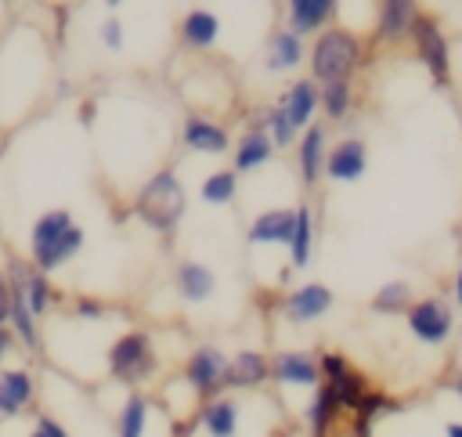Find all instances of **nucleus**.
<instances>
[{"mask_svg":"<svg viewBox=\"0 0 462 437\" xmlns=\"http://www.w3.org/2000/svg\"><path fill=\"white\" fill-rule=\"evenodd\" d=\"M357 65H361V40L350 29L332 25L325 33H318V40L310 47V72L318 83L350 79Z\"/></svg>","mask_w":462,"mask_h":437,"instance_id":"1","label":"nucleus"},{"mask_svg":"<svg viewBox=\"0 0 462 437\" xmlns=\"http://www.w3.org/2000/svg\"><path fill=\"white\" fill-rule=\"evenodd\" d=\"M137 217L155 228V231H170L177 228L180 213H184V191H180V181L173 170H159L144 181V188L137 191V202H134Z\"/></svg>","mask_w":462,"mask_h":437,"instance_id":"2","label":"nucleus"},{"mask_svg":"<svg viewBox=\"0 0 462 437\" xmlns=\"http://www.w3.org/2000/svg\"><path fill=\"white\" fill-rule=\"evenodd\" d=\"M408 40H411V47H415V58L426 65L430 79H433L437 87H448V83H451V43H448V36H444V29H440V18L419 7Z\"/></svg>","mask_w":462,"mask_h":437,"instance_id":"3","label":"nucleus"},{"mask_svg":"<svg viewBox=\"0 0 462 437\" xmlns=\"http://www.w3.org/2000/svg\"><path fill=\"white\" fill-rule=\"evenodd\" d=\"M108 368H112L116 379L134 383V386L144 383V379H152L155 368H159V358H155V350H152V336L141 332V329L123 332V336L108 347Z\"/></svg>","mask_w":462,"mask_h":437,"instance_id":"4","label":"nucleus"},{"mask_svg":"<svg viewBox=\"0 0 462 437\" xmlns=\"http://www.w3.org/2000/svg\"><path fill=\"white\" fill-rule=\"evenodd\" d=\"M408 332L426 347H444L455 332V307L444 296H422L408 307Z\"/></svg>","mask_w":462,"mask_h":437,"instance_id":"5","label":"nucleus"},{"mask_svg":"<svg viewBox=\"0 0 462 437\" xmlns=\"http://www.w3.org/2000/svg\"><path fill=\"white\" fill-rule=\"evenodd\" d=\"M368 170V144L361 137H343L328 148L325 155V173L339 184H350V181H361Z\"/></svg>","mask_w":462,"mask_h":437,"instance_id":"6","label":"nucleus"},{"mask_svg":"<svg viewBox=\"0 0 462 437\" xmlns=\"http://www.w3.org/2000/svg\"><path fill=\"white\" fill-rule=\"evenodd\" d=\"M332 289L328 285H321V282H307V285H300V289H292L289 296H285V314L292 318V321H318L321 314H328L332 311Z\"/></svg>","mask_w":462,"mask_h":437,"instance_id":"7","label":"nucleus"},{"mask_svg":"<svg viewBox=\"0 0 462 437\" xmlns=\"http://www.w3.org/2000/svg\"><path fill=\"white\" fill-rule=\"evenodd\" d=\"M271 376L278 383H292V386H318L321 372H318V358L307 350H282L271 358Z\"/></svg>","mask_w":462,"mask_h":437,"instance_id":"8","label":"nucleus"},{"mask_svg":"<svg viewBox=\"0 0 462 437\" xmlns=\"http://www.w3.org/2000/svg\"><path fill=\"white\" fill-rule=\"evenodd\" d=\"M224 368H227V358H224L217 347H199V350L188 358V365H184V379H188L199 394H209V390H220Z\"/></svg>","mask_w":462,"mask_h":437,"instance_id":"9","label":"nucleus"},{"mask_svg":"<svg viewBox=\"0 0 462 437\" xmlns=\"http://www.w3.org/2000/svg\"><path fill=\"white\" fill-rule=\"evenodd\" d=\"M318 105H321L318 83H314V79H296V83L285 90V98H282L278 108L285 112V119H289L292 130H307V126H310V116L318 112Z\"/></svg>","mask_w":462,"mask_h":437,"instance_id":"10","label":"nucleus"},{"mask_svg":"<svg viewBox=\"0 0 462 437\" xmlns=\"http://www.w3.org/2000/svg\"><path fill=\"white\" fill-rule=\"evenodd\" d=\"M296 228V209H267L249 224V242L253 246H289Z\"/></svg>","mask_w":462,"mask_h":437,"instance_id":"11","label":"nucleus"},{"mask_svg":"<svg viewBox=\"0 0 462 437\" xmlns=\"http://www.w3.org/2000/svg\"><path fill=\"white\" fill-rule=\"evenodd\" d=\"M415 14H419V4H411V0H383L375 11V36L379 40H404L411 33Z\"/></svg>","mask_w":462,"mask_h":437,"instance_id":"12","label":"nucleus"},{"mask_svg":"<svg viewBox=\"0 0 462 437\" xmlns=\"http://www.w3.org/2000/svg\"><path fill=\"white\" fill-rule=\"evenodd\" d=\"M285 14H289V29L296 36L318 33V29L325 33V25L336 18V4L332 0H289Z\"/></svg>","mask_w":462,"mask_h":437,"instance_id":"13","label":"nucleus"},{"mask_svg":"<svg viewBox=\"0 0 462 437\" xmlns=\"http://www.w3.org/2000/svg\"><path fill=\"white\" fill-rule=\"evenodd\" d=\"M267 376H271V358H263L256 350H242V354L227 358L220 386H260Z\"/></svg>","mask_w":462,"mask_h":437,"instance_id":"14","label":"nucleus"},{"mask_svg":"<svg viewBox=\"0 0 462 437\" xmlns=\"http://www.w3.org/2000/svg\"><path fill=\"white\" fill-rule=\"evenodd\" d=\"M296 155H300V177H303V184H314L325 173V155H328V148H325V126L310 123L303 130V137H300V152Z\"/></svg>","mask_w":462,"mask_h":437,"instance_id":"15","label":"nucleus"},{"mask_svg":"<svg viewBox=\"0 0 462 437\" xmlns=\"http://www.w3.org/2000/svg\"><path fill=\"white\" fill-rule=\"evenodd\" d=\"M274 152V141L267 134V126H253L238 137V148H235V173H245V170H256L271 159Z\"/></svg>","mask_w":462,"mask_h":437,"instance_id":"16","label":"nucleus"},{"mask_svg":"<svg viewBox=\"0 0 462 437\" xmlns=\"http://www.w3.org/2000/svg\"><path fill=\"white\" fill-rule=\"evenodd\" d=\"M32 401V376L25 368H0V415H14Z\"/></svg>","mask_w":462,"mask_h":437,"instance_id":"17","label":"nucleus"},{"mask_svg":"<svg viewBox=\"0 0 462 437\" xmlns=\"http://www.w3.org/2000/svg\"><path fill=\"white\" fill-rule=\"evenodd\" d=\"M184 144L195 148V152L220 155V152H227V134H224V126H217L213 119L191 116V119L184 123Z\"/></svg>","mask_w":462,"mask_h":437,"instance_id":"18","label":"nucleus"},{"mask_svg":"<svg viewBox=\"0 0 462 437\" xmlns=\"http://www.w3.org/2000/svg\"><path fill=\"white\" fill-rule=\"evenodd\" d=\"M328 390H332V397H336V404L343 408V412H357L361 408V401L368 397V390H372V383H368V376L365 372H357L354 365L339 376V379H332V383H325Z\"/></svg>","mask_w":462,"mask_h":437,"instance_id":"19","label":"nucleus"},{"mask_svg":"<svg viewBox=\"0 0 462 437\" xmlns=\"http://www.w3.org/2000/svg\"><path fill=\"white\" fill-rule=\"evenodd\" d=\"M69 228H72L69 209H51V213H43V217L32 224V235H29V253H32V256H36V253H47L51 246H58V238H61Z\"/></svg>","mask_w":462,"mask_h":437,"instance_id":"20","label":"nucleus"},{"mask_svg":"<svg viewBox=\"0 0 462 437\" xmlns=\"http://www.w3.org/2000/svg\"><path fill=\"white\" fill-rule=\"evenodd\" d=\"M217 33H220V22H217V14L206 11V7L188 11L184 22H180V36H184L188 47H213V43H217Z\"/></svg>","mask_w":462,"mask_h":437,"instance_id":"21","label":"nucleus"},{"mask_svg":"<svg viewBox=\"0 0 462 437\" xmlns=\"http://www.w3.org/2000/svg\"><path fill=\"white\" fill-rule=\"evenodd\" d=\"M415 303V293H411V282L404 278H390L375 289L372 296V311L375 314H408V307Z\"/></svg>","mask_w":462,"mask_h":437,"instance_id":"22","label":"nucleus"},{"mask_svg":"<svg viewBox=\"0 0 462 437\" xmlns=\"http://www.w3.org/2000/svg\"><path fill=\"white\" fill-rule=\"evenodd\" d=\"M177 289H180L184 300L199 303V300H206V296L217 289V278H213V271H209L206 264L188 260V264H180V271H177Z\"/></svg>","mask_w":462,"mask_h":437,"instance_id":"23","label":"nucleus"},{"mask_svg":"<svg viewBox=\"0 0 462 437\" xmlns=\"http://www.w3.org/2000/svg\"><path fill=\"white\" fill-rule=\"evenodd\" d=\"M11 285V314H7V321H11V329L18 332V339L25 343V347H40V332H36V314L29 311V300H25V293H22V285H14V282H7Z\"/></svg>","mask_w":462,"mask_h":437,"instance_id":"24","label":"nucleus"},{"mask_svg":"<svg viewBox=\"0 0 462 437\" xmlns=\"http://www.w3.org/2000/svg\"><path fill=\"white\" fill-rule=\"evenodd\" d=\"M339 404H336V397H332V390L325 386V383H318V390H314V401H310V408H307V423H310V433L314 437H328L332 433V426H336V419H339Z\"/></svg>","mask_w":462,"mask_h":437,"instance_id":"25","label":"nucleus"},{"mask_svg":"<svg viewBox=\"0 0 462 437\" xmlns=\"http://www.w3.org/2000/svg\"><path fill=\"white\" fill-rule=\"evenodd\" d=\"M300 58H303V40H300L296 33L285 29V33H274V36H271V43H267V65H271L274 72L296 69Z\"/></svg>","mask_w":462,"mask_h":437,"instance_id":"26","label":"nucleus"},{"mask_svg":"<svg viewBox=\"0 0 462 437\" xmlns=\"http://www.w3.org/2000/svg\"><path fill=\"white\" fill-rule=\"evenodd\" d=\"M310 249H314V217H310V206H296V228H292V242H289L292 267H307Z\"/></svg>","mask_w":462,"mask_h":437,"instance_id":"27","label":"nucleus"},{"mask_svg":"<svg viewBox=\"0 0 462 437\" xmlns=\"http://www.w3.org/2000/svg\"><path fill=\"white\" fill-rule=\"evenodd\" d=\"M79 246H83V231H79V228L72 224V228H69V231H65L61 238H58V246H51L47 253H36V256H32V267L47 274V271L61 267V264H65L69 256H76V253H79Z\"/></svg>","mask_w":462,"mask_h":437,"instance_id":"28","label":"nucleus"},{"mask_svg":"<svg viewBox=\"0 0 462 437\" xmlns=\"http://www.w3.org/2000/svg\"><path fill=\"white\" fill-rule=\"evenodd\" d=\"M202 423H206L209 437H235V430H238V404L231 397H220V401H213L202 412Z\"/></svg>","mask_w":462,"mask_h":437,"instance_id":"29","label":"nucleus"},{"mask_svg":"<svg viewBox=\"0 0 462 437\" xmlns=\"http://www.w3.org/2000/svg\"><path fill=\"white\" fill-rule=\"evenodd\" d=\"M321 108H325L328 119H343L354 108V87H350V79L321 83Z\"/></svg>","mask_w":462,"mask_h":437,"instance_id":"30","label":"nucleus"},{"mask_svg":"<svg viewBox=\"0 0 462 437\" xmlns=\"http://www.w3.org/2000/svg\"><path fill=\"white\" fill-rule=\"evenodd\" d=\"M144 423H148V401L141 394H130L123 412H119V437H144Z\"/></svg>","mask_w":462,"mask_h":437,"instance_id":"31","label":"nucleus"},{"mask_svg":"<svg viewBox=\"0 0 462 437\" xmlns=\"http://www.w3.org/2000/svg\"><path fill=\"white\" fill-rule=\"evenodd\" d=\"M235 188H238V173L235 170H217L202 181V199L213 202V206H224L235 199Z\"/></svg>","mask_w":462,"mask_h":437,"instance_id":"32","label":"nucleus"},{"mask_svg":"<svg viewBox=\"0 0 462 437\" xmlns=\"http://www.w3.org/2000/svg\"><path fill=\"white\" fill-rule=\"evenodd\" d=\"M346 368H350L346 354H339V350H325V354H318V372H321V383L339 379Z\"/></svg>","mask_w":462,"mask_h":437,"instance_id":"33","label":"nucleus"},{"mask_svg":"<svg viewBox=\"0 0 462 437\" xmlns=\"http://www.w3.org/2000/svg\"><path fill=\"white\" fill-rule=\"evenodd\" d=\"M292 134H296V130L289 126L285 112H282V108H274V112H271V141H274V144H289V141H292Z\"/></svg>","mask_w":462,"mask_h":437,"instance_id":"34","label":"nucleus"},{"mask_svg":"<svg viewBox=\"0 0 462 437\" xmlns=\"http://www.w3.org/2000/svg\"><path fill=\"white\" fill-rule=\"evenodd\" d=\"M101 40H105V47H112V51L123 47V25H119V18H108V22L101 25Z\"/></svg>","mask_w":462,"mask_h":437,"instance_id":"35","label":"nucleus"},{"mask_svg":"<svg viewBox=\"0 0 462 437\" xmlns=\"http://www.w3.org/2000/svg\"><path fill=\"white\" fill-rule=\"evenodd\" d=\"M36 430H40L43 437H69L65 426H61L58 419H51V415H40V419H36Z\"/></svg>","mask_w":462,"mask_h":437,"instance_id":"36","label":"nucleus"},{"mask_svg":"<svg viewBox=\"0 0 462 437\" xmlns=\"http://www.w3.org/2000/svg\"><path fill=\"white\" fill-rule=\"evenodd\" d=\"M7 314H11V285L7 274H0V325H7Z\"/></svg>","mask_w":462,"mask_h":437,"instance_id":"37","label":"nucleus"},{"mask_svg":"<svg viewBox=\"0 0 462 437\" xmlns=\"http://www.w3.org/2000/svg\"><path fill=\"white\" fill-rule=\"evenodd\" d=\"M76 314H79V318H101V303H97V300H87V296H83V300L76 303Z\"/></svg>","mask_w":462,"mask_h":437,"instance_id":"38","label":"nucleus"},{"mask_svg":"<svg viewBox=\"0 0 462 437\" xmlns=\"http://www.w3.org/2000/svg\"><path fill=\"white\" fill-rule=\"evenodd\" d=\"M451 296H455V303L462 307V264H458V271H455V285H451Z\"/></svg>","mask_w":462,"mask_h":437,"instance_id":"39","label":"nucleus"},{"mask_svg":"<svg viewBox=\"0 0 462 437\" xmlns=\"http://www.w3.org/2000/svg\"><path fill=\"white\" fill-rule=\"evenodd\" d=\"M444 437H462V423H458V419L444 423Z\"/></svg>","mask_w":462,"mask_h":437,"instance_id":"40","label":"nucleus"},{"mask_svg":"<svg viewBox=\"0 0 462 437\" xmlns=\"http://www.w3.org/2000/svg\"><path fill=\"white\" fill-rule=\"evenodd\" d=\"M451 394H455V397L462 401V368H458V372L451 376Z\"/></svg>","mask_w":462,"mask_h":437,"instance_id":"41","label":"nucleus"},{"mask_svg":"<svg viewBox=\"0 0 462 437\" xmlns=\"http://www.w3.org/2000/svg\"><path fill=\"white\" fill-rule=\"evenodd\" d=\"M7 343H11V332H7V325H0V358L7 354Z\"/></svg>","mask_w":462,"mask_h":437,"instance_id":"42","label":"nucleus"},{"mask_svg":"<svg viewBox=\"0 0 462 437\" xmlns=\"http://www.w3.org/2000/svg\"><path fill=\"white\" fill-rule=\"evenodd\" d=\"M79 119H94V105H83L79 108Z\"/></svg>","mask_w":462,"mask_h":437,"instance_id":"43","label":"nucleus"},{"mask_svg":"<svg viewBox=\"0 0 462 437\" xmlns=\"http://www.w3.org/2000/svg\"><path fill=\"white\" fill-rule=\"evenodd\" d=\"M29 437H43V433H40V430H32V433H29Z\"/></svg>","mask_w":462,"mask_h":437,"instance_id":"44","label":"nucleus"},{"mask_svg":"<svg viewBox=\"0 0 462 437\" xmlns=\"http://www.w3.org/2000/svg\"><path fill=\"white\" fill-rule=\"evenodd\" d=\"M458 249H462V246H458Z\"/></svg>","mask_w":462,"mask_h":437,"instance_id":"45","label":"nucleus"}]
</instances>
